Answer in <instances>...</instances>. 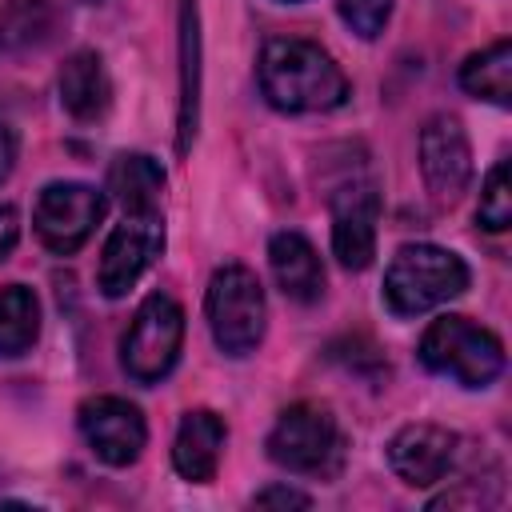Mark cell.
<instances>
[{"label":"cell","instance_id":"obj_1","mask_svg":"<svg viewBox=\"0 0 512 512\" xmlns=\"http://www.w3.org/2000/svg\"><path fill=\"white\" fill-rule=\"evenodd\" d=\"M260 92L280 112H332L348 100L344 68L312 40L280 36L260 48Z\"/></svg>","mask_w":512,"mask_h":512},{"label":"cell","instance_id":"obj_2","mask_svg":"<svg viewBox=\"0 0 512 512\" xmlns=\"http://www.w3.org/2000/svg\"><path fill=\"white\" fill-rule=\"evenodd\" d=\"M420 364L460 388H488L504 372V344L484 324L444 312L420 336Z\"/></svg>","mask_w":512,"mask_h":512},{"label":"cell","instance_id":"obj_3","mask_svg":"<svg viewBox=\"0 0 512 512\" xmlns=\"http://www.w3.org/2000/svg\"><path fill=\"white\" fill-rule=\"evenodd\" d=\"M468 288V264L440 244H404L384 272V304L396 316H420Z\"/></svg>","mask_w":512,"mask_h":512},{"label":"cell","instance_id":"obj_4","mask_svg":"<svg viewBox=\"0 0 512 512\" xmlns=\"http://www.w3.org/2000/svg\"><path fill=\"white\" fill-rule=\"evenodd\" d=\"M204 316L212 328V340L228 356H248L264 340L268 324V300L252 268L244 264H224L212 272L208 292H204Z\"/></svg>","mask_w":512,"mask_h":512},{"label":"cell","instance_id":"obj_5","mask_svg":"<svg viewBox=\"0 0 512 512\" xmlns=\"http://www.w3.org/2000/svg\"><path fill=\"white\" fill-rule=\"evenodd\" d=\"M268 456L300 476H336L344 464V436L336 416L312 400L284 408L268 432Z\"/></svg>","mask_w":512,"mask_h":512},{"label":"cell","instance_id":"obj_6","mask_svg":"<svg viewBox=\"0 0 512 512\" xmlns=\"http://www.w3.org/2000/svg\"><path fill=\"white\" fill-rule=\"evenodd\" d=\"M180 344H184V308L168 292H152L140 300L120 340V364L136 384H160L176 368Z\"/></svg>","mask_w":512,"mask_h":512},{"label":"cell","instance_id":"obj_7","mask_svg":"<svg viewBox=\"0 0 512 512\" xmlns=\"http://www.w3.org/2000/svg\"><path fill=\"white\" fill-rule=\"evenodd\" d=\"M104 208H108V196L100 188L80 184V180H52L36 196L32 228L48 252L72 256L96 232V224L104 220Z\"/></svg>","mask_w":512,"mask_h":512},{"label":"cell","instance_id":"obj_8","mask_svg":"<svg viewBox=\"0 0 512 512\" xmlns=\"http://www.w3.org/2000/svg\"><path fill=\"white\" fill-rule=\"evenodd\" d=\"M164 252V212H124V220L108 232L96 264V284L108 300H120L136 288V280Z\"/></svg>","mask_w":512,"mask_h":512},{"label":"cell","instance_id":"obj_9","mask_svg":"<svg viewBox=\"0 0 512 512\" xmlns=\"http://www.w3.org/2000/svg\"><path fill=\"white\" fill-rule=\"evenodd\" d=\"M76 420H80V436L88 440L96 460H104L112 468L136 464L148 444L144 412L136 404H128L124 396H88L80 404Z\"/></svg>","mask_w":512,"mask_h":512},{"label":"cell","instance_id":"obj_10","mask_svg":"<svg viewBox=\"0 0 512 512\" xmlns=\"http://www.w3.org/2000/svg\"><path fill=\"white\" fill-rule=\"evenodd\" d=\"M420 172L436 204H456L472 180V144L452 112H436L420 128Z\"/></svg>","mask_w":512,"mask_h":512},{"label":"cell","instance_id":"obj_11","mask_svg":"<svg viewBox=\"0 0 512 512\" xmlns=\"http://www.w3.org/2000/svg\"><path fill=\"white\" fill-rule=\"evenodd\" d=\"M460 436L440 428V424H404L388 440V468L408 484V488H432L440 484L452 464H456Z\"/></svg>","mask_w":512,"mask_h":512},{"label":"cell","instance_id":"obj_12","mask_svg":"<svg viewBox=\"0 0 512 512\" xmlns=\"http://www.w3.org/2000/svg\"><path fill=\"white\" fill-rule=\"evenodd\" d=\"M332 252L344 268L364 272L376 256V220H380V192L372 184H348L332 192Z\"/></svg>","mask_w":512,"mask_h":512},{"label":"cell","instance_id":"obj_13","mask_svg":"<svg viewBox=\"0 0 512 512\" xmlns=\"http://www.w3.org/2000/svg\"><path fill=\"white\" fill-rule=\"evenodd\" d=\"M224 440H228V428L212 408H188L172 440V468L192 484H208L220 468Z\"/></svg>","mask_w":512,"mask_h":512},{"label":"cell","instance_id":"obj_14","mask_svg":"<svg viewBox=\"0 0 512 512\" xmlns=\"http://www.w3.org/2000/svg\"><path fill=\"white\" fill-rule=\"evenodd\" d=\"M56 88H60V104L72 120L88 124V120H100L112 108V80H108V68L100 60V52H92V48H80L60 64Z\"/></svg>","mask_w":512,"mask_h":512},{"label":"cell","instance_id":"obj_15","mask_svg":"<svg viewBox=\"0 0 512 512\" xmlns=\"http://www.w3.org/2000/svg\"><path fill=\"white\" fill-rule=\"evenodd\" d=\"M268 264L280 284V292L296 304H312L324 296V264L308 236L300 232H276L268 240Z\"/></svg>","mask_w":512,"mask_h":512},{"label":"cell","instance_id":"obj_16","mask_svg":"<svg viewBox=\"0 0 512 512\" xmlns=\"http://www.w3.org/2000/svg\"><path fill=\"white\" fill-rule=\"evenodd\" d=\"M104 192L124 208V212H152L160 208L164 192V168L148 152H120L108 164Z\"/></svg>","mask_w":512,"mask_h":512},{"label":"cell","instance_id":"obj_17","mask_svg":"<svg viewBox=\"0 0 512 512\" xmlns=\"http://www.w3.org/2000/svg\"><path fill=\"white\" fill-rule=\"evenodd\" d=\"M200 108V24L196 0H180V152H188L196 136Z\"/></svg>","mask_w":512,"mask_h":512},{"label":"cell","instance_id":"obj_18","mask_svg":"<svg viewBox=\"0 0 512 512\" xmlns=\"http://www.w3.org/2000/svg\"><path fill=\"white\" fill-rule=\"evenodd\" d=\"M460 88L476 100H492L508 108L512 104V44L496 40L484 52H472L460 64Z\"/></svg>","mask_w":512,"mask_h":512},{"label":"cell","instance_id":"obj_19","mask_svg":"<svg viewBox=\"0 0 512 512\" xmlns=\"http://www.w3.org/2000/svg\"><path fill=\"white\" fill-rule=\"evenodd\" d=\"M40 336V300L24 284L0 288V356H24Z\"/></svg>","mask_w":512,"mask_h":512},{"label":"cell","instance_id":"obj_20","mask_svg":"<svg viewBox=\"0 0 512 512\" xmlns=\"http://www.w3.org/2000/svg\"><path fill=\"white\" fill-rule=\"evenodd\" d=\"M56 8L48 0H8L0 12V52H28L52 40Z\"/></svg>","mask_w":512,"mask_h":512},{"label":"cell","instance_id":"obj_21","mask_svg":"<svg viewBox=\"0 0 512 512\" xmlns=\"http://www.w3.org/2000/svg\"><path fill=\"white\" fill-rule=\"evenodd\" d=\"M476 220H480L488 232H504V228L512 224V176H508V160H496L492 172L484 176Z\"/></svg>","mask_w":512,"mask_h":512},{"label":"cell","instance_id":"obj_22","mask_svg":"<svg viewBox=\"0 0 512 512\" xmlns=\"http://www.w3.org/2000/svg\"><path fill=\"white\" fill-rule=\"evenodd\" d=\"M392 4L396 0H336V12L360 40H376L392 16Z\"/></svg>","mask_w":512,"mask_h":512},{"label":"cell","instance_id":"obj_23","mask_svg":"<svg viewBox=\"0 0 512 512\" xmlns=\"http://www.w3.org/2000/svg\"><path fill=\"white\" fill-rule=\"evenodd\" d=\"M252 504H256V508H308L312 496H304V492H296V488H288V484H272V488L256 492Z\"/></svg>","mask_w":512,"mask_h":512},{"label":"cell","instance_id":"obj_24","mask_svg":"<svg viewBox=\"0 0 512 512\" xmlns=\"http://www.w3.org/2000/svg\"><path fill=\"white\" fill-rule=\"evenodd\" d=\"M16 240H20V212L12 204H0V260L12 256Z\"/></svg>","mask_w":512,"mask_h":512},{"label":"cell","instance_id":"obj_25","mask_svg":"<svg viewBox=\"0 0 512 512\" xmlns=\"http://www.w3.org/2000/svg\"><path fill=\"white\" fill-rule=\"evenodd\" d=\"M12 168H16V132H12L8 120L0 116V184L12 176Z\"/></svg>","mask_w":512,"mask_h":512},{"label":"cell","instance_id":"obj_26","mask_svg":"<svg viewBox=\"0 0 512 512\" xmlns=\"http://www.w3.org/2000/svg\"><path fill=\"white\" fill-rule=\"evenodd\" d=\"M280 4H304V0H280Z\"/></svg>","mask_w":512,"mask_h":512},{"label":"cell","instance_id":"obj_27","mask_svg":"<svg viewBox=\"0 0 512 512\" xmlns=\"http://www.w3.org/2000/svg\"><path fill=\"white\" fill-rule=\"evenodd\" d=\"M88 4H100V0H88Z\"/></svg>","mask_w":512,"mask_h":512}]
</instances>
